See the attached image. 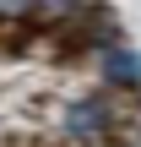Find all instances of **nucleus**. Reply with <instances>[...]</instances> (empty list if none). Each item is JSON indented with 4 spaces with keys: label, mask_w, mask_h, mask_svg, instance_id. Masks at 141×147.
Listing matches in <instances>:
<instances>
[{
    "label": "nucleus",
    "mask_w": 141,
    "mask_h": 147,
    "mask_svg": "<svg viewBox=\"0 0 141 147\" xmlns=\"http://www.w3.org/2000/svg\"><path fill=\"white\" fill-rule=\"evenodd\" d=\"M60 131H65L71 142H103V136H120L114 98H109V93H87V98L65 104V115H60Z\"/></svg>",
    "instance_id": "f257e3e1"
},
{
    "label": "nucleus",
    "mask_w": 141,
    "mask_h": 147,
    "mask_svg": "<svg viewBox=\"0 0 141 147\" xmlns=\"http://www.w3.org/2000/svg\"><path fill=\"white\" fill-rule=\"evenodd\" d=\"M103 82L120 93H141V55L130 44H103Z\"/></svg>",
    "instance_id": "f03ea898"
},
{
    "label": "nucleus",
    "mask_w": 141,
    "mask_h": 147,
    "mask_svg": "<svg viewBox=\"0 0 141 147\" xmlns=\"http://www.w3.org/2000/svg\"><path fill=\"white\" fill-rule=\"evenodd\" d=\"M38 11V0H0V16L5 22H16V16H33Z\"/></svg>",
    "instance_id": "7ed1b4c3"
}]
</instances>
